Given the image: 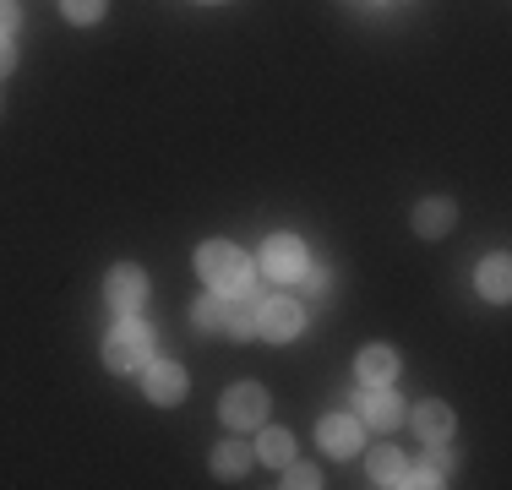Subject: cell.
Here are the masks:
<instances>
[{"mask_svg":"<svg viewBox=\"0 0 512 490\" xmlns=\"http://www.w3.org/2000/svg\"><path fill=\"white\" fill-rule=\"evenodd\" d=\"M453 218H458V207L447 202V196H431V202H420V207H414V229H420L425 240L447 235V229H453Z\"/></svg>","mask_w":512,"mask_h":490,"instance_id":"cell-11","label":"cell"},{"mask_svg":"<svg viewBox=\"0 0 512 490\" xmlns=\"http://www.w3.org/2000/svg\"><path fill=\"white\" fill-rule=\"evenodd\" d=\"M60 11H66L71 22H99L104 17V0H60Z\"/></svg>","mask_w":512,"mask_h":490,"instance_id":"cell-19","label":"cell"},{"mask_svg":"<svg viewBox=\"0 0 512 490\" xmlns=\"http://www.w3.org/2000/svg\"><path fill=\"white\" fill-rule=\"evenodd\" d=\"M355 414L365 425H376V431H393V425L404 420V403H398L393 382H382V387L365 382V392H355Z\"/></svg>","mask_w":512,"mask_h":490,"instance_id":"cell-5","label":"cell"},{"mask_svg":"<svg viewBox=\"0 0 512 490\" xmlns=\"http://www.w3.org/2000/svg\"><path fill=\"white\" fill-rule=\"evenodd\" d=\"M104 294H109V305H115L120 316H137V305L148 300V273L142 267H115V273L104 278Z\"/></svg>","mask_w":512,"mask_h":490,"instance_id":"cell-7","label":"cell"},{"mask_svg":"<svg viewBox=\"0 0 512 490\" xmlns=\"http://www.w3.org/2000/svg\"><path fill=\"white\" fill-rule=\"evenodd\" d=\"M256 452H262V463H289V458H295V436L273 425V431H262V447H256Z\"/></svg>","mask_w":512,"mask_h":490,"instance_id":"cell-17","label":"cell"},{"mask_svg":"<svg viewBox=\"0 0 512 490\" xmlns=\"http://www.w3.org/2000/svg\"><path fill=\"white\" fill-rule=\"evenodd\" d=\"M289 490H316V485H322V474H316L311 469V463H295V469H289V480H284Z\"/></svg>","mask_w":512,"mask_h":490,"instance_id":"cell-21","label":"cell"},{"mask_svg":"<svg viewBox=\"0 0 512 490\" xmlns=\"http://www.w3.org/2000/svg\"><path fill=\"white\" fill-rule=\"evenodd\" d=\"M153 360V333L137 322V316H120V327L104 343V365L109 371H142Z\"/></svg>","mask_w":512,"mask_h":490,"instance_id":"cell-2","label":"cell"},{"mask_svg":"<svg viewBox=\"0 0 512 490\" xmlns=\"http://www.w3.org/2000/svg\"><path fill=\"white\" fill-rule=\"evenodd\" d=\"M393 376H398V354L387 349V343H371V349L360 354V382L382 387V382H393Z\"/></svg>","mask_w":512,"mask_h":490,"instance_id":"cell-12","label":"cell"},{"mask_svg":"<svg viewBox=\"0 0 512 490\" xmlns=\"http://www.w3.org/2000/svg\"><path fill=\"white\" fill-rule=\"evenodd\" d=\"M142 371H148V398L153 403H180L186 398V371H180V365H169V360H148L142 365Z\"/></svg>","mask_w":512,"mask_h":490,"instance_id":"cell-9","label":"cell"},{"mask_svg":"<svg viewBox=\"0 0 512 490\" xmlns=\"http://www.w3.org/2000/svg\"><path fill=\"white\" fill-rule=\"evenodd\" d=\"M17 28V0H0V39Z\"/></svg>","mask_w":512,"mask_h":490,"instance_id":"cell-24","label":"cell"},{"mask_svg":"<svg viewBox=\"0 0 512 490\" xmlns=\"http://www.w3.org/2000/svg\"><path fill=\"white\" fill-rule=\"evenodd\" d=\"M197 273L207 278L213 294H235V289L251 284V262L235 251V245H224V240H207L197 251Z\"/></svg>","mask_w":512,"mask_h":490,"instance_id":"cell-1","label":"cell"},{"mask_svg":"<svg viewBox=\"0 0 512 490\" xmlns=\"http://www.w3.org/2000/svg\"><path fill=\"white\" fill-rule=\"evenodd\" d=\"M414 431H420L425 441L453 436V409H447V403H436V398H425L420 409H414Z\"/></svg>","mask_w":512,"mask_h":490,"instance_id":"cell-13","label":"cell"},{"mask_svg":"<svg viewBox=\"0 0 512 490\" xmlns=\"http://www.w3.org/2000/svg\"><path fill=\"white\" fill-rule=\"evenodd\" d=\"M267 420V392L256 382H240L224 392V425L229 431H256V425Z\"/></svg>","mask_w":512,"mask_h":490,"instance_id":"cell-3","label":"cell"},{"mask_svg":"<svg viewBox=\"0 0 512 490\" xmlns=\"http://www.w3.org/2000/svg\"><path fill=\"white\" fill-rule=\"evenodd\" d=\"M191 327H197V333H213V327H224V294H207V300H197V311H191Z\"/></svg>","mask_w":512,"mask_h":490,"instance_id":"cell-18","label":"cell"},{"mask_svg":"<svg viewBox=\"0 0 512 490\" xmlns=\"http://www.w3.org/2000/svg\"><path fill=\"white\" fill-rule=\"evenodd\" d=\"M316 436H322V447L333 452V458H355L360 441H365V420L360 414H327Z\"/></svg>","mask_w":512,"mask_h":490,"instance_id":"cell-8","label":"cell"},{"mask_svg":"<svg viewBox=\"0 0 512 490\" xmlns=\"http://www.w3.org/2000/svg\"><path fill=\"white\" fill-rule=\"evenodd\" d=\"M11 66H17V49H11L6 39H0V77H6V71H11Z\"/></svg>","mask_w":512,"mask_h":490,"instance_id":"cell-25","label":"cell"},{"mask_svg":"<svg viewBox=\"0 0 512 490\" xmlns=\"http://www.w3.org/2000/svg\"><path fill=\"white\" fill-rule=\"evenodd\" d=\"M256 300H262V294H256L251 284L235 289V300H224V327L235 338H251L256 333Z\"/></svg>","mask_w":512,"mask_h":490,"instance_id":"cell-10","label":"cell"},{"mask_svg":"<svg viewBox=\"0 0 512 490\" xmlns=\"http://www.w3.org/2000/svg\"><path fill=\"white\" fill-rule=\"evenodd\" d=\"M480 294H485V300H507V294H512L507 256H485V262H480Z\"/></svg>","mask_w":512,"mask_h":490,"instance_id":"cell-15","label":"cell"},{"mask_svg":"<svg viewBox=\"0 0 512 490\" xmlns=\"http://www.w3.org/2000/svg\"><path fill=\"white\" fill-rule=\"evenodd\" d=\"M404 485H420V490H431V485H442V474H431V469L420 463V469H409V474H404Z\"/></svg>","mask_w":512,"mask_h":490,"instance_id":"cell-22","label":"cell"},{"mask_svg":"<svg viewBox=\"0 0 512 490\" xmlns=\"http://www.w3.org/2000/svg\"><path fill=\"white\" fill-rule=\"evenodd\" d=\"M300 278H306V294H311V300H322V294L333 289V278H327V267H316V262H306V273H300Z\"/></svg>","mask_w":512,"mask_h":490,"instance_id":"cell-20","label":"cell"},{"mask_svg":"<svg viewBox=\"0 0 512 490\" xmlns=\"http://www.w3.org/2000/svg\"><path fill=\"white\" fill-rule=\"evenodd\" d=\"M256 333L273 338V343L300 338V305L284 300V294H267V300H256Z\"/></svg>","mask_w":512,"mask_h":490,"instance_id":"cell-4","label":"cell"},{"mask_svg":"<svg viewBox=\"0 0 512 490\" xmlns=\"http://www.w3.org/2000/svg\"><path fill=\"white\" fill-rule=\"evenodd\" d=\"M404 474H409V463H404L398 447H376L371 452V480L376 485H404Z\"/></svg>","mask_w":512,"mask_h":490,"instance_id":"cell-16","label":"cell"},{"mask_svg":"<svg viewBox=\"0 0 512 490\" xmlns=\"http://www.w3.org/2000/svg\"><path fill=\"white\" fill-rule=\"evenodd\" d=\"M262 267H267V278L289 284V278L306 273V245H300L295 235H273V240L262 245Z\"/></svg>","mask_w":512,"mask_h":490,"instance_id":"cell-6","label":"cell"},{"mask_svg":"<svg viewBox=\"0 0 512 490\" xmlns=\"http://www.w3.org/2000/svg\"><path fill=\"white\" fill-rule=\"evenodd\" d=\"M425 469H431V474H447V469H453V458H447V452L431 441V458H425Z\"/></svg>","mask_w":512,"mask_h":490,"instance_id":"cell-23","label":"cell"},{"mask_svg":"<svg viewBox=\"0 0 512 490\" xmlns=\"http://www.w3.org/2000/svg\"><path fill=\"white\" fill-rule=\"evenodd\" d=\"M251 463H256V447H246V441H224L213 452V474H224V480H240Z\"/></svg>","mask_w":512,"mask_h":490,"instance_id":"cell-14","label":"cell"}]
</instances>
